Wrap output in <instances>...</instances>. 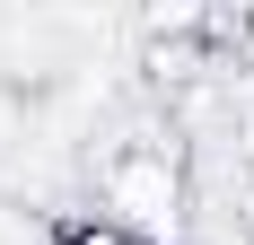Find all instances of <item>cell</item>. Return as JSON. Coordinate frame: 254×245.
<instances>
[{
    "instance_id": "6da1fadb",
    "label": "cell",
    "mask_w": 254,
    "mask_h": 245,
    "mask_svg": "<svg viewBox=\"0 0 254 245\" xmlns=\"http://www.w3.org/2000/svg\"><path fill=\"white\" fill-rule=\"evenodd\" d=\"M97 201H105V219L131 228L140 245H176L184 237V210H193V175H184V131L176 122H131L123 140L105 149V167H97Z\"/></svg>"
},
{
    "instance_id": "7a4b0ae2",
    "label": "cell",
    "mask_w": 254,
    "mask_h": 245,
    "mask_svg": "<svg viewBox=\"0 0 254 245\" xmlns=\"http://www.w3.org/2000/svg\"><path fill=\"white\" fill-rule=\"evenodd\" d=\"M53 245H140V237L114 228V219H97V210H79V219H53Z\"/></svg>"
},
{
    "instance_id": "3957f363",
    "label": "cell",
    "mask_w": 254,
    "mask_h": 245,
    "mask_svg": "<svg viewBox=\"0 0 254 245\" xmlns=\"http://www.w3.org/2000/svg\"><path fill=\"white\" fill-rule=\"evenodd\" d=\"M228 140H237V158H246V167H254V88H246V97H237V114H228Z\"/></svg>"
}]
</instances>
